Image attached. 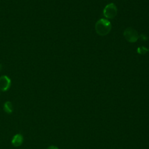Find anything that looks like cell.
<instances>
[{"label":"cell","mask_w":149,"mask_h":149,"mask_svg":"<svg viewBox=\"0 0 149 149\" xmlns=\"http://www.w3.org/2000/svg\"><path fill=\"white\" fill-rule=\"evenodd\" d=\"M111 23L109 21L105 19H100L98 20L95 25L96 33L101 36L107 35L111 30Z\"/></svg>","instance_id":"cell-1"},{"label":"cell","mask_w":149,"mask_h":149,"mask_svg":"<svg viewBox=\"0 0 149 149\" xmlns=\"http://www.w3.org/2000/svg\"><path fill=\"white\" fill-rule=\"evenodd\" d=\"M123 36L126 40L130 42H135L139 38L137 31L132 27L126 29L123 32Z\"/></svg>","instance_id":"cell-2"},{"label":"cell","mask_w":149,"mask_h":149,"mask_svg":"<svg viewBox=\"0 0 149 149\" xmlns=\"http://www.w3.org/2000/svg\"><path fill=\"white\" fill-rule=\"evenodd\" d=\"M117 14V8L113 3H108L105 6L103 10L104 16L108 19L114 18Z\"/></svg>","instance_id":"cell-3"},{"label":"cell","mask_w":149,"mask_h":149,"mask_svg":"<svg viewBox=\"0 0 149 149\" xmlns=\"http://www.w3.org/2000/svg\"><path fill=\"white\" fill-rule=\"evenodd\" d=\"M10 84L11 81L8 76L3 75L0 77V90L1 91H7L10 88Z\"/></svg>","instance_id":"cell-4"},{"label":"cell","mask_w":149,"mask_h":149,"mask_svg":"<svg viewBox=\"0 0 149 149\" xmlns=\"http://www.w3.org/2000/svg\"><path fill=\"white\" fill-rule=\"evenodd\" d=\"M23 142V136L20 133L15 134L13 137L11 141L12 144L15 147H19L21 146Z\"/></svg>","instance_id":"cell-5"},{"label":"cell","mask_w":149,"mask_h":149,"mask_svg":"<svg viewBox=\"0 0 149 149\" xmlns=\"http://www.w3.org/2000/svg\"><path fill=\"white\" fill-rule=\"evenodd\" d=\"M3 110L6 113H7L8 114H10L13 112V105H12V104L11 103V102L6 101L4 103Z\"/></svg>","instance_id":"cell-6"},{"label":"cell","mask_w":149,"mask_h":149,"mask_svg":"<svg viewBox=\"0 0 149 149\" xmlns=\"http://www.w3.org/2000/svg\"><path fill=\"white\" fill-rule=\"evenodd\" d=\"M147 48L144 47H140L137 49V52L139 54H145L147 52Z\"/></svg>","instance_id":"cell-7"},{"label":"cell","mask_w":149,"mask_h":149,"mask_svg":"<svg viewBox=\"0 0 149 149\" xmlns=\"http://www.w3.org/2000/svg\"><path fill=\"white\" fill-rule=\"evenodd\" d=\"M139 37H140V38L141 39V40H143V41H146V40H147V39H148L147 36L146 35H145V34H141Z\"/></svg>","instance_id":"cell-8"},{"label":"cell","mask_w":149,"mask_h":149,"mask_svg":"<svg viewBox=\"0 0 149 149\" xmlns=\"http://www.w3.org/2000/svg\"><path fill=\"white\" fill-rule=\"evenodd\" d=\"M47 149H59V148L57 147H56V146H49Z\"/></svg>","instance_id":"cell-9"},{"label":"cell","mask_w":149,"mask_h":149,"mask_svg":"<svg viewBox=\"0 0 149 149\" xmlns=\"http://www.w3.org/2000/svg\"><path fill=\"white\" fill-rule=\"evenodd\" d=\"M1 69H2V65L1 64H0V70H1Z\"/></svg>","instance_id":"cell-10"},{"label":"cell","mask_w":149,"mask_h":149,"mask_svg":"<svg viewBox=\"0 0 149 149\" xmlns=\"http://www.w3.org/2000/svg\"><path fill=\"white\" fill-rule=\"evenodd\" d=\"M148 51H149V49H148Z\"/></svg>","instance_id":"cell-11"}]
</instances>
